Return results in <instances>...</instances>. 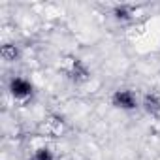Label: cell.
<instances>
[{
  "mask_svg": "<svg viewBox=\"0 0 160 160\" xmlns=\"http://www.w3.org/2000/svg\"><path fill=\"white\" fill-rule=\"evenodd\" d=\"M113 104L122 109H132V108H136V98L130 91H117L113 94Z\"/></svg>",
  "mask_w": 160,
  "mask_h": 160,
  "instance_id": "obj_1",
  "label": "cell"
},
{
  "mask_svg": "<svg viewBox=\"0 0 160 160\" xmlns=\"http://www.w3.org/2000/svg\"><path fill=\"white\" fill-rule=\"evenodd\" d=\"M10 89H12L13 96H17V98H25V96H28V94L32 92V85L27 81V79H21V77L12 79Z\"/></svg>",
  "mask_w": 160,
  "mask_h": 160,
  "instance_id": "obj_2",
  "label": "cell"
},
{
  "mask_svg": "<svg viewBox=\"0 0 160 160\" xmlns=\"http://www.w3.org/2000/svg\"><path fill=\"white\" fill-rule=\"evenodd\" d=\"M32 160H53V156L49 154V151H45V149H40L36 154H34V158Z\"/></svg>",
  "mask_w": 160,
  "mask_h": 160,
  "instance_id": "obj_4",
  "label": "cell"
},
{
  "mask_svg": "<svg viewBox=\"0 0 160 160\" xmlns=\"http://www.w3.org/2000/svg\"><path fill=\"white\" fill-rule=\"evenodd\" d=\"M145 108H147V111H158V108H160V102L156 100V96H147L145 98Z\"/></svg>",
  "mask_w": 160,
  "mask_h": 160,
  "instance_id": "obj_3",
  "label": "cell"
}]
</instances>
